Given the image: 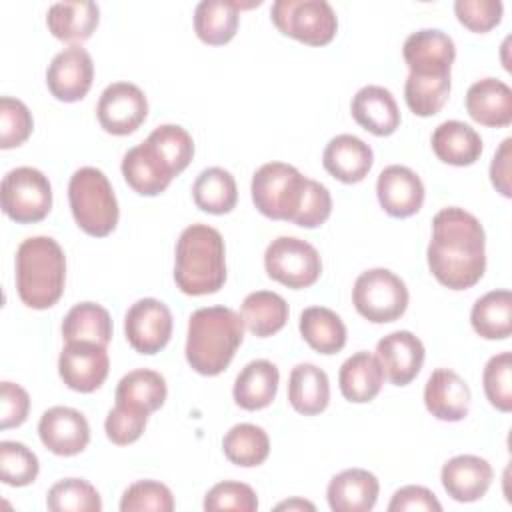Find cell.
I'll list each match as a JSON object with an SVG mask.
<instances>
[{"instance_id": "cell-1", "label": "cell", "mask_w": 512, "mask_h": 512, "mask_svg": "<svg viewBox=\"0 0 512 512\" xmlns=\"http://www.w3.org/2000/svg\"><path fill=\"white\" fill-rule=\"evenodd\" d=\"M428 268L450 290L472 288L486 270V234L480 220L458 206H448L432 218Z\"/></svg>"}, {"instance_id": "cell-2", "label": "cell", "mask_w": 512, "mask_h": 512, "mask_svg": "<svg viewBox=\"0 0 512 512\" xmlns=\"http://www.w3.org/2000/svg\"><path fill=\"white\" fill-rule=\"evenodd\" d=\"M242 340L244 322L232 308H198L188 320L186 360L198 374L218 376L228 368Z\"/></svg>"}, {"instance_id": "cell-3", "label": "cell", "mask_w": 512, "mask_h": 512, "mask_svg": "<svg viewBox=\"0 0 512 512\" xmlns=\"http://www.w3.org/2000/svg\"><path fill=\"white\" fill-rule=\"evenodd\" d=\"M174 282L188 296L218 292L226 282L222 234L208 224H190L176 242Z\"/></svg>"}, {"instance_id": "cell-4", "label": "cell", "mask_w": 512, "mask_h": 512, "mask_svg": "<svg viewBox=\"0 0 512 512\" xmlns=\"http://www.w3.org/2000/svg\"><path fill=\"white\" fill-rule=\"evenodd\" d=\"M66 280V256L60 244L50 236H32L22 240L16 250V290L32 310L54 306Z\"/></svg>"}, {"instance_id": "cell-5", "label": "cell", "mask_w": 512, "mask_h": 512, "mask_svg": "<svg viewBox=\"0 0 512 512\" xmlns=\"http://www.w3.org/2000/svg\"><path fill=\"white\" fill-rule=\"evenodd\" d=\"M68 202L78 228L90 236L104 238L118 224V200L100 168L82 166L70 176Z\"/></svg>"}, {"instance_id": "cell-6", "label": "cell", "mask_w": 512, "mask_h": 512, "mask_svg": "<svg viewBox=\"0 0 512 512\" xmlns=\"http://www.w3.org/2000/svg\"><path fill=\"white\" fill-rule=\"evenodd\" d=\"M308 178L292 164L266 162L252 176V202L260 214L272 220H288L296 216Z\"/></svg>"}, {"instance_id": "cell-7", "label": "cell", "mask_w": 512, "mask_h": 512, "mask_svg": "<svg viewBox=\"0 0 512 512\" xmlns=\"http://www.w3.org/2000/svg\"><path fill=\"white\" fill-rule=\"evenodd\" d=\"M270 18L284 36L308 46L332 42L338 30L336 12L326 0H276Z\"/></svg>"}, {"instance_id": "cell-8", "label": "cell", "mask_w": 512, "mask_h": 512, "mask_svg": "<svg viewBox=\"0 0 512 512\" xmlns=\"http://www.w3.org/2000/svg\"><path fill=\"white\" fill-rule=\"evenodd\" d=\"M352 302L358 314L368 322L386 324L398 320L406 312L408 288L392 270L370 268L356 278Z\"/></svg>"}, {"instance_id": "cell-9", "label": "cell", "mask_w": 512, "mask_h": 512, "mask_svg": "<svg viewBox=\"0 0 512 512\" xmlns=\"http://www.w3.org/2000/svg\"><path fill=\"white\" fill-rule=\"evenodd\" d=\"M2 210L18 224L40 222L52 208V186L44 172L18 166L4 174L0 184Z\"/></svg>"}, {"instance_id": "cell-10", "label": "cell", "mask_w": 512, "mask_h": 512, "mask_svg": "<svg viewBox=\"0 0 512 512\" xmlns=\"http://www.w3.org/2000/svg\"><path fill=\"white\" fill-rule=\"evenodd\" d=\"M264 268L272 280L298 290L320 278L322 260L310 242L296 236H278L266 246Z\"/></svg>"}, {"instance_id": "cell-11", "label": "cell", "mask_w": 512, "mask_h": 512, "mask_svg": "<svg viewBox=\"0 0 512 512\" xmlns=\"http://www.w3.org/2000/svg\"><path fill=\"white\" fill-rule=\"evenodd\" d=\"M96 116L108 134L126 136L138 130L146 120L148 100L136 84L112 82L100 94Z\"/></svg>"}, {"instance_id": "cell-12", "label": "cell", "mask_w": 512, "mask_h": 512, "mask_svg": "<svg viewBox=\"0 0 512 512\" xmlns=\"http://www.w3.org/2000/svg\"><path fill=\"white\" fill-rule=\"evenodd\" d=\"M110 370V358L106 346L96 342H66L58 358V374L62 382L74 392L98 390Z\"/></svg>"}, {"instance_id": "cell-13", "label": "cell", "mask_w": 512, "mask_h": 512, "mask_svg": "<svg viewBox=\"0 0 512 512\" xmlns=\"http://www.w3.org/2000/svg\"><path fill=\"white\" fill-rule=\"evenodd\" d=\"M124 334L136 352H160L172 336L170 308L156 298L136 300L124 316Z\"/></svg>"}, {"instance_id": "cell-14", "label": "cell", "mask_w": 512, "mask_h": 512, "mask_svg": "<svg viewBox=\"0 0 512 512\" xmlns=\"http://www.w3.org/2000/svg\"><path fill=\"white\" fill-rule=\"evenodd\" d=\"M94 80L92 56L82 46H68L60 50L46 70V86L60 102L82 100Z\"/></svg>"}, {"instance_id": "cell-15", "label": "cell", "mask_w": 512, "mask_h": 512, "mask_svg": "<svg viewBox=\"0 0 512 512\" xmlns=\"http://www.w3.org/2000/svg\"><path fill=\"white\" fill-rule=\"evenodd\" d=\"M402 56L410 68V74L450 76V68L456 58V46L446 32L438 28H422L404 40Z\"/></svg>"}, {"instance_id": "cell-16", "label": "cell", "mask_w": 512, "mask_h": 512, "mask_svg": "<svg viewBox=\"0 0 512 512\" xmlns=\"http://www.w3.org/2000/svg\"><path fill=\"white\" fill-rule=\"evenodd\" d=\"M38 436L52 454L76 456L90 442V426L82 412L68 406H52L40 416Z\"/></svg>"}, {"instance_id": "cell-17", "label": "cell", "mask_w": 512, "mask_h": 512, "mask_svg": "<svg viewBox=\"0 0 512 512\" xmlns=\"http://www.w3.org/2000/svg\"><path fill=\"white\" fill-rule=\"evenodd\" d=\"M376 194L382 210L392 218H408L424 204V184L408 166L390 164L376 180Z\"/></svg>"}, {"instance_id": "cell-18", "label": "cell", "mask_w": 512, "mask_h": 512, "mask_svg": "<svg viewBox=\"0 0 512 512\" xmlns=\"http://www.w3.org/2000/svg\"><path fill=\"white\" fill-rule=\"evenodd\" d=\"M424 344L408 330H396L386 334L376 344V358L384 370V376L396 384H410L424 364Z\"/></svg>"}, {"instance_id": "cell-19", "label": "cell", "mask_w": 512, "mask_h": 512, "mask_svg": "<svg viewBox=\"0 0 512 512\" xmlns=\"http://www.w3.org/2000/svg\"><path fill=\"white\" fill-rule=\"evenodd\" d=\"M470 388L450 368H438L424 386L426 410L442 422H460L470 412Z\"/></svg>"}, {"instance_id": "cell-20", "label": "cell", "mask_w": 512, "mask_h": 512, "mask_svg": "<svg viewBox=\"0 0 512 512\" xmlns=\"http://www.w3.org/2000/svg\"><path fill=\"white\" fill-rule=\"evenodd\" d=\"M494 478V470L486 458L474 454H460L450 458L440 472V480L448 496L456 502L480 500Z\"/></svg>"}, {"instance_id": "cell-21", "label": "cell", "mask_w": 512, "mask_h": 512, "mask_svg": "<svg viewBox=\"0 0 512 512\" xmlns=\"http://www.w3.org/2000/svg\"><path fill=\"white\" fill-rule=\"evenodd\" d=\"M322 164L332 178L344 184H356L368 176L374 164V152L358 136L338 134L326 144Z\"/></svg>"}, {"instance_id": "cell-22", "label": "cell", "mask_w": 512, "mask_h": 512, "mask_svg": "<svg viewBox=\"0 0 512 512\" xmlns=\"http://www.w3.org/2000/svg\"><path fill=\"white\" fill-rule=\"evenodd\" d=\"M352 118L374 136H390L400 126V110L392 92L384 86H362L350 104Z\"/></svg>"}, {"instance_id": "cell-23", "label": "cell", "mask_w": 512, "mask_h": 512, "mask_svg": "<svg viewBox=\"0 0 512 512\" xmlns=\"http://www.w3.org/2000/svg\"><path fill=\"white\" fill-rule=\"evenodd\" d=\"M378 478L364 468H348L336 474L328 488V506L334 512H370L378 500Z\"/></svg>"}, {"instance_id": "cell-24", "label": "cell", "mask_w": 512, "mask_h": 512, "mask_svg": "<svg viewBox=\"0 0 512 512\" xmlns=\"http://www.w3.org/2000/svg\"><path fill=\"white\" fill-rule=\"evenodd\" d=\"M470 118L488 128H504L512 122V90L498 78H480L466 92Z\"/></svg>"}, {"instance_id": "cell-25", "label": "cell", "mask_w": 512, "mask_h": 512, "mask_svg": "<svg viewBox=\"0 0 512 512\" xmlns=\"http://www.w3.org/2000/svg\"><path fill=\"white\" fill-rule=\"evenodd\" d=\"M98 20L100 8L90 0L54 2L46 12V26L52 36L62 42H74L76 46L92 36Z\"/></svg>"}, {"instance_id": "cell-26", "label": "cell", "mask_w": 512, "mask_h": 512, "mask_svg": "<svg viewBox=\"0 0 512 512\" xmlns=\"http://www.w3.org/2000/svg\"><path fill=\"white\" fill-rule=\"evenodd\" d=\"M384 370L376 358L366 350H360L344 360L338 372L340 392L348 402L366 404L374 400L384 384Z\"/></svg>"}, {"instance_id": "cell-27", "label": "cell", "mask_w": 512, "mask_h": 512, "mask_svg": "<svg viewBox=\"0 0 512 512\" xmlns=\"http://www.w3.org/2000/svg\"><path fill=\"white\" fill-rule=\"evenodd\" d=\"M278 380V368L270 360H252L238 372L234 380V402L242 410H262L274 402Z\"/></svg>"}, {"instance_id": "cell-28", "label": "cell", "mask_w": 512, "mask_h": 512, "mask_svg": "<svg viewBox=\"0 0 512 512\" xmlns=\"http://www.w3.org/2000/svg\"><path fill=\"white\" fill-rule=\"evenodd\" d=\"M432 150L444 164L470 166L482 154L480 134L460 120H446L432 132Z\"/></svg>"}, {"instance_id": "cell-29", "label": "cell", "mask_w": 512, "mask_h": 512, "mask_svg": "<svg viewBox=\"0 0 512 512\" xmlns=\"http://www.w3.org/2000/svg\"><path fill=\"white\" fill-rule=\"evenodd\" d=\"M288 402L304 416L324 412L330 402V382L326 372L310 362L296 364L288 376Z\"/></svg>"}, {"instance_id": "cell-30", "label": "cell", "mask_w": 512, "mask_h": 512, "mask_svg": "<svg viewBox=\"0 0 512 512\" xmlns=\"http://www.w3.org/2000/svg\"><path fill=\"white\" fill-rule=\"evenodd\" d=\"M120 168L128 186L142 196H158L172 182L170 172L162 166L146 140L124 154Z\"/></svg>"}, {"instance_id": "cell-31", "label": "cell", "mask_w": 512, "mask_h": 512, "mask_svg": "<svg viewBox=\"0 0 512 512\" xmlns=\"http://www.w3.org/2000/svg\"><path fill=\"white\" fill-rule=\"evenodd\" d=\"M168 396L166 380L160 372L150 368H136L124 374L116 386V404L134 408L144 414L158 410Z\"/></svg>"}, {"instance_id": "cell-32", "label": "cell", "mask_w": 512, "mask_h": 512, "mask_svg": "<svg viewBox=\"0 0 512 512\" xmlns=\"http://www.w3.org/2000/svg\"><path fill=\"white\" fill-rule=\"evenodd\" d=\"M240 8L236 0H202L194 10V32L210 46L230 42L238 30Z\"/></svg>"}, {"instance_id": "cell-33", "label": "cell", "mask_w": 512, "mask_h": 512, "mask_svg": "<svg viewBox=\"0 0 512 512\" xmlns=\"http://www.w3.org/2000/svg\"><path fill=\"white\" fill-rule=\"evenodd\" d=\"M286 300L270 290L250 292L240 306V318L244 326L258 338H268L280 332L288 320Z\"/></svg>"}, {"instance_id": "cell-34", "label": "cell", "mask_w": 512, "mask_h": 512, "mask_svg": "<svg viewBox=\"0 0 512 512\" xmlns=\"http://www.w3.org/2000/svg\"><path fill=\"white\" fill-rule=\"evenodd\" d=\"M298 328L304 342L320 354H336L346 344V326L342 318L326 306L304 308Z\"/></svg>"}, {"instance_id": "cell-35", "label": "cell", "mask_w": 512, "mask_h": 512, "mask_svg": "<svg viewBox=\"0 0 512 512\" xmlns=\"http://www.w3.org/2000/svg\"><path fill=\"white\" fill-rule=\"evenodd\" d=\"M470 324L480 338L506 340L512 334L510 290H490L478 298L470 312Z\"/></svg>"}, {"instance_id": "cell-36", "label": "cell", "mask_w": 512, "mask_h": 512, "mask_svg": "<svg viewBox=\"0 0 512 512\" xmlns=\"http://www.w3.org/2000/svg\"><path fill=\"white\" fill-rule=\"evenodd\" d=\"M192 198L202 212L216 216L228 214L238 200L236 180L220 166L204 168L192 184Z\"/></svg>"}, {"instance_id": "cell-37", "label": "cell", "mask_w": 512, "mask_h": 512, "mask_svg": "<svg viewBox=\"0 0 512 512\" xmlns=\"http://www.w3.org/2000/svg\"><path fill=\"white\" fill-rule=\"evenodd\" d=\"M62 338L66 342H96L108 346L112 338V318L96 302H80L68 310L62 320Z\"/></svg>"}, {"instance_id": "cell-38", "label": "cell", "mask_w": 512, "mask_h": 512, "mask_svg": "<svg viewBox=\"0 0 512 512\" xmlns=\"http://www.w3.org/2000/svg\"><path fill=\"white\" fill-rule=\"evenodd\" d=\"M146 144L162 162V166L170 172L172 178L186 170L194 156V140L188 134V130L178 124L156 126L146 138Z\"/></svg>"}, {"instance_id": "cell-39", "label": "cell", "mask_w": 512, "mask_h": 512, "mask_svg": "<svg viewBox=\"0 0 512 512\" xmlns=\"http://www.w3.org/2000/svg\"><path fill=\"white\" fill-rule=\"evenodd\" d=\"M224 456L242 468L260 466L270 454V440L264 428L256 424H234L222 438Z\"/></svg>"}, {"instance_id": "cell-40", "label": "cell", "mask_w": 512, "mask_h": 512, "mask_svg": "<svg viewBox=\"0 0 512 512\" xmlns=\"http://www.w3.org/2000/svg\"><path fill=\"white\" fill-rule=\"evenodd\" d=\"M450 94V76L408 74L404 100L416 116H434L442 110Z\"/></svg>"}, {"instance_id": "cell-41", "label": "cell", "mask_w": 512, "mask_h": 512, "mask_svg": "<svg viewBox=\"0 0 512 512\" xmlns=\"http://www.w3.org/2000/svg\"><path fill=\"white\" fill-rule=\"evenodd\" d=\"M46 506L52 512H100L98 490L82 478H64L50 486Z\"/></svg>"}, {"instance_id": "cell-42", "label": "cell", "mask_w": 512, "mask_h": 512, "mask_svg": "<svg viewBox=\"0 0 512 512\" xmlns=\"http://www.w3.org/2000/svg\"><path fill=\"white\" fill-rule=\"evenodd\" d=\"M40 472L38 456L22 442H0V478L8 486H28Z\"/></svg>"}, {"instance_id": "cell-43", "label": "cell", "mask_w": 512, "mask_h": 512, "mask_svg": "<svg viewBox=\"0 0 512 512\" xmlns=\"http://www.w3.org/2000/svg\"><path fill=\"white\" fill-rule=\"evenodd\" d=\"M482 384L484 394L488 402L500 410L510 412L512 410V354L500 352L492 356L482 372Z\"/></svg>"}, {"instance_id": "cell-44", "label": "cell", "mask_w": 512, "mask_h": 512, "mask_svg": "<svg viewBox=\"0 0 512 512\" xmlns=\"http://www.w3.org/2000/svg\"><path fill=\"white\" fill-rule=\"evenodd\" d=\"M122 512H172L174 496L170 488L156 480H136L130 484L120 500Z\"/></svg>"}, {"instance_id": "cell-45", "label": "cell", "mask_w": 512, "mask_h": 512, "mask_svg": "<svg viewBox=\"0 0 512 512\" xmlns=\"http://www.w3.org/2000/svg\"><path fill=\"white\" fill-rule=\"evenodd\" d=\"M34 120L28 106L12 96L0 98V148L10 150L28 140Z\"/></svg>"}, {"instance_id": "cell-46", "label": "cell", "mask_w": 512, "mask_h": 512, "mask_svg": "<svg viewBox=\"0 0 512 512\" xmlns=\"http://www.w3.org/2000/svg\"><path fill=\"white\" fill-rule=\"evenodd\" d=\"M204 510H236V512H256L258 498L252 486L236 480H224L214 484L204 496Z\"/></svg>"}, {"instance_id": "cell-47", "label": "cell", "mask_w": 512, "mask_h": 512, "mask_svg": "<svg viewBox=\"0 0 512 512\" xmlns=\"http://www.w3.org/2000/svg\"><path fill=\"white\" fill-rule=\"evenodd\" d=\"M146 422L148 414L122 404H114V408L108 412L104 420V430L110 442L118 446H128L144 434Z\"/></svg>"}, {"instance_id": "cell-48", "label": "cell", "mask_w": 512, "mask_h": 512, "mask_svg": "<svg viewBox=\"0 0 512 512\" xmlns=\"http://www.w3.org/2000/svg\"><path fill=\"white\" fill-rule=\"evenodd\" d=\"M454 12L468 30L484 34L500 24L504 6L500 0H456Z\"/></svg>"}, {"instance_id": "cell-49", "label": "cell", "mask_w": 512, "mask_h": 512, "mask_svg": "<svg viewBox=\"0 0 512 512\" xmlns=\"http://www.w3.org/2000/svg\"><path fill=\"white\" fill-rule=\"evenodd\" d=\"M330 212H332V196H330L328 188L324 184L308 178L302 204H300L296 216L292 218V222L302 228H316L328 220Z\"/></svg>"}, {"instance_id": "cell-50", "label": "cell", "mask_w": 512, "mask_h": 512, "mask_svg": "<svg viewBox=\"0 0 512 512\" xmlns=\"http://www.w3.org/2000/svg\"><path fill=\"white\" fill-rule=\"evenodd\" d=\"M30 410V396L28 392L14 382L4 380L0 384V428H16L24 424Z\"/></svg>"}, {"instance_id": "cell-51", "label": "cell", "mask_w": 512, "mask_h": 512, "mask_svg": "<svg viewBox=\"0 0 512 512\" xmlns=\"http://www.w3.org/2000/svg\"><path fill=\"white\" fill-rule=\"evenodd\" d=\"M440 512L442 504L438 502L436 494L424 486H402L394 492L388 512Z\"/></svg>"}, {"instance_id": "cell-52", "label": "cell", "mask_w": 512, "mask_h": 512, "mask_svg": "<svg viewBox=\"0 0 512 512\" xmlns=\"http://www.w3.org/2000/svg\"><path fill=\"white\" fill-rule=\"evenodd\" d=\"M512 166V138H504L500 148L496 150L492 164H490V180L492 186L506 198L512 196V188H510V170Z\"/></svg>"}, {"instance_id": "cell-53", "label": "cell", "mask_w": 512, "mask_h": 512, "mask_svg": "<svg viewBox=\"0 0 512 512\" xmlns=\"http://www.w3.org/2000/svg\"><path fill=\"white\" fill-rule=\"evenodd\" d=\"M276 510H310L314 512L316 506L308 500H302V498H292V500H286V502H280L276 504Z\"/></svg>"}]
</instances>
